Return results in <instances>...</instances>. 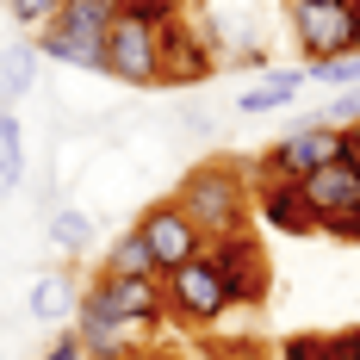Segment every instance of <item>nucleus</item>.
I'll return each mask as SVG.
<instances>
[{"label": "nucleus", "instance_id": "obj_5", "mask_svg": "<svg viewBox=\"0 0 360 360\" xmlns=\"http://www.w3.org/2000/svg\"><path fill=\"white\" fill-rule=\"evenodd\" d=\"M286 25L304 63H329L354 50V0H286Z\"/></svg>", "mask_w": 360, "mask_h": 360}, {"label": "nucleus", "instance_id": "obj_26", "mask_svg": "<svg viewBox=\"0 0 360 360\" xmlns=\"http://www.w3.org/2000/svg\"><path fill=\"white\" fill-rule=\"evenodd\" d=\"M342 137H348V162L360 168V118H348V124H342Z\"/></svg>", "mask_w": 360, "mask_h": 360}, {"label": "nucleus", "instance_id": "obj_9", "mask_svg": "<svg viewBox=\"0 0 360 360\" xmlns=\"http://www.w3.org/2000/svg\"><path fill=\"white\" fill-rule=\"evenodd\" d=\"M94 280L106 292L112 317L131 323L143 342H155V329L168 323V292H162V280H106V274H94Z\"/></svg>", "mask_w": 360, "mask_h": 360}, {"label": "nucleus", "instance_id": "obj_11", "mask_svg": "<svg viewBox=\"0 0 360 360\" xmlns=\"http://www.w3.org/2000/svg\"><path fill=\"white\" fill-rule=\"evenodd\" d=\"M298 186H304V199H311V212H317V230H323V236L360 205V168L348 162V155L329 162V168H317L311 180H298Z\"/></svg>", "mask_w": 360, "mask_h": 360}, {"label": "nucleus", "instance_id": "obj_23", "mask_svg": "<svg viewBox=\"0 0 360 360\" xmlns=\"http://www.w3.org/2000/svg\"><path fill=\"white\" fill-rule=\"evenodd\" d=\"M37 360H87V354H81V342H75L69 329H63V335H56V342H50V348H44Z\"/></svg>", "mask_w": 360, "mask_h": 360}, {"label": "nucleus", "instance_id": "obj_15", "mask_svg": "<svg viewBox=\"0 0 360 360\" xmlns=\"http://www.w3.org/2000/svg\"><path fill=\"white\" fill-rule=\"evenodd\" d=\"M37 63H44L37 44H6L0 50V112H13L37 87Z\"/></svg>", "mask_w": 360, "mask_h": 360}, {"label": "nucleus", "instance_id": "obj_4", "mask_svg": "<svg viewBox=\"0 0 360 360\" xmlns=\"http://www.w3.org/2000/svg\"><path fill=\"white\" fill-rule=\"evenodd\" d=\"M162 292H168V323L180 329H217L236 304H230V292L217 280V267L205 255H193V261H180L162 274Z\"/></svg>", "mask_w": 360, "mask_h": 360}, {"label": "nucleus", "instance_id": "obj_18", "mask_svg": "<svg viewBox=\"0 0 360 360\" xmlns=\"http://www.w3.org/2000/svg\"><path fill=\"white\" fill-rule=\"evenodd\" d=\"M87 243H94L87 212H81V205H56V212H50V249L75 261V255H87Z\"/></svg>", "mask_w": 360, "mask_h": 360}, {"label": "nucleus", "instance_id": "obj_10", "mask_svg": "<svg viewBox=\"0 0 360 360\" xmlns=\"http://www.w3.org/2000/svg\"><path fill=\"white\" fill-rule=\"evenodd\" d=\"M255 217L267 230H280V236H323L298 180H255Z\"/></svg>", "mask_w": 360, "mask_h": 360}, {"label": "nucleus", "instance_id": "obj_13", "mask_svg": "<svg viewBox=\"0 0 360 360\" xmlns=\"http://www.w3.org/2000/svg\"><path fill=\"white\" fill-rule=\"evenodd\" d=\"M75 298H81V286H75L69 267H44L32 280V292H25V304H32L37 323H69L75 317Z\"/></svg>", "mask_w": 360, "mask_h": 360}, {"label": "nucleus", "instance_id": "obj_14", "mask_svg": "<svg viewBox=\"0 0 360 360\" xmlns=\"http://www.w3.org/2000/svg\"><path fill=\"white\" fill-rule=\"evenodd\" d=\"M298 94H304V69H267V75L249 87V94L236 100V112H243V118H267V112L292 106Z\"/></svg>", "mask_w": 360, "mask_h": 360}, {"label": "nucleus", "instance_id": "obj_25", "mask_svg": "<svg viewBox=\"0 0 360 360\" xmlns=\"http://www.w3.org/2000/svg\"><path fill=\"white\" fill-rule=\"evenodd\" d=\"M124 360H186V354H174V348H162V342H143V348H131Z\"/></svg>", "mask_w": 360, "mask_h": 360}, {"label": "nucleus", "instance_id": "obj_1", "mask_svg": "<svg viewBox=\"0 0 360 360\" xmlns=\"http://www.w3.org/2000/svg\"><path fill=\"white\" fill-rule=\"evenodd\" d=\"M174 205L199 224L205 243H217V236H243V230H255V174L243 168V162L205 155V162H193V168L180 174Z\"/></svg>", "mask_w": 360, "mask_h": 360}, {"label": "nucleus", "instance_id": "obj_12", "mask_svg": "<svg viewBox=\"0 0 360 360\" xmlns=\"http://www.w3.org/2000/svg\"><path fill=\"white\" fill-rule=\"evenodd\" d=\"M217 69V50L205 37L186 32V19H168V32H162V87H193V81H205Z\"/></svg>", "mask_w": 360, "mask_h": 360}, {"label": "nucleus", "instance_id": "obj_19", "mask_svg": "<svg viewBox=\"0 0 360 360\" xmlns=\"http://www.w3.org/2000/svg\"><path fill=\"white\" fill-rule=\"evenodd\" d=\"M304 81H317V87H329V94H348V87H360V50H348V56H329V63H304Z\"/></svg>", "mask_w": 360, "mask_h": 360}, {"label": "nucleus", "instance_id": "obj_20", "mask_svg": "<svg viewBox=\"0 0 360 360\" xmlns=\"http://www.w3.org/2000/svg\"><path fill=\"white\" fill-rule=\"evenodd\" d=\"M6 13H13V19L25 25V32H44V25H50V19L63 13V0H6Z\"/></svg>", "mask_w": 360, "mask_h": 360}, {"label": "nucleus", "instance_id": "obj_27", "mask_svg": "<svg viewBox=\"0 0 360 360\" xmlns=\"http://www.w3.org/2000/svg\"><path fill=\"white\" fill-rule=\"evenodd\" d=\"M354 50H360V0H354Z\"/></svg>", "mask_w": 360, "mask_h": 360}, {"label": "nucleus", "instance_id": "obj_21", "mask_svg": "<svg viewBox=\"0 0 360 360\" xmlns=\"http://www.w3.org/2000/svg\"><path fill=\"white\" fill-rule=\"evenodd\" d=\"M323 360H360V323L329 329V335H323Z\"/></svg>", "mask_w": 360, "mask_h": 360}, {"label": "nucleus", "instance_id": "obj_2", "mask_svg": "<svg viewBox=\"0 0 360 360\" xmlns=\"http://www.w3.org/2000/svg\"><path fill=\"white\" fill-rule=\"evenodd\" d=\"M174 6L162 0H124L118 19L106 25V75L124 87H162V32Z\"/></svg>", "mask_w": 360, "mask_h": 360}, {"label": "nucleus", "instance_id": "obj_24", "mask_svg": "<svg viewBox=\"0 0 360 360\" xmlns=\"http://www.w3.org/2000/svg\"><path fill=\"white\" fill-rule=\"evenodd\" d=\"M329 236H335V243H354V249H360V205H354L348 217H342V224H335Z\"/></svg>", "mask_w": 360, "mask_h": 360}, {"label": "nucleus", "instance_id": "obj_8", "mask_svg": "<svg viewBox=\"0 0 360 360\" xmlns=\"http://www.w3.org/2000/svg\"><path fill=\"white\" fill-rule=\"evenodd\" d=\"M205 261L217 267V280H224V292H230V304H236V311H243V304H261V298H267V286H274V274H267V261H261L255 230L205 243Z\"/></svg>", "mask_w": 360, "mask_h": 360}, {"label": "nucleus", "instance_id": "obj_7", "mask_svg": "<svg viewBox=\"0 0 360 360\" xmlns=\"http://www.w3.org/2000/svg\"><path fill=\"white\" fill-rule=\"evenodd\" d=\"M69 335L81 342V354L87 360H124L131 348H143V335L131 323H118L106 304V292H100V280H87L81 286V298H75V317H69Z\"/></svg>", "mask_w": 360, "mask_h": 360}, {"label": "nucleus", "instance_id": "obj_3", "mask_svg": "<svg viewBox=\"0 0 360 360\" xmlns=\"http://www.w3.org/2000/svg\"><path fill=\"white\" fill-rule=\"evenodd\" d=\"M342 155H348L342 124H329V118H304L298 131L274 137V143L255 155V180H311L317 168L342 162Z\"/></svg>", "mask_w": 360, "mask_h": 360}, {"label": "nucleus", "instance_id": "obj_22", "mask_svg": "<svg viewBox=\"0 0 360 360\" xmlns=\"http://www.w3.org/2000/svg\"><path fill=\"white\" fill-rule=\"evenodd\" d=\"M323 118H329V124H348V118H360V87H348V94H335Z\"/></svg>", "mask_w": 360, "mask_h": 360}, {"label": "nucleus", "instance_id": "obj_16", "mask_svg": "<svg viewBox=\"0 0 360 360\" xmlns=\"http://www.w3.org/2000/svg\"><path fill=\"white\" fill-rule=\"evenodd\" d=\"M100 274H106V280H162L137 230H118V236H112V249H106V261H100Z\"/></svg>", "mask_w": 360, "mask_h": 360}, {"label": "nucleus", "instance_id": "obj_17", "mask_svg": "<svg viewBox=\"0 0 360 360\" xmlns=\"http://www.w3.org/2000/svg\"><path fill=\"white\" fill-rule=\"evenodd\" d=\"M25 180V131H19V112H0V199L19 193Z\"/></svg>", "mask_w": 360, "mask_h": 360}, {"label": "nucleus", "instance_id": "obj_6", "mask_svg": "<svg viewBox=\"0 0 360 360\" xmlns=\"http://www.w3.org/2000/svg\"><path fill=\"white\" fill-rule=\"evenodd\" d=\"M137 236H143L149 261H155V274H168V267H180V261H193V255H205V236H199V224L174 205V193L168 199H149L143 212H137V224H131Z\"/></svg>", "mask_w": 360, "mask_h": 360}]
</instances>
